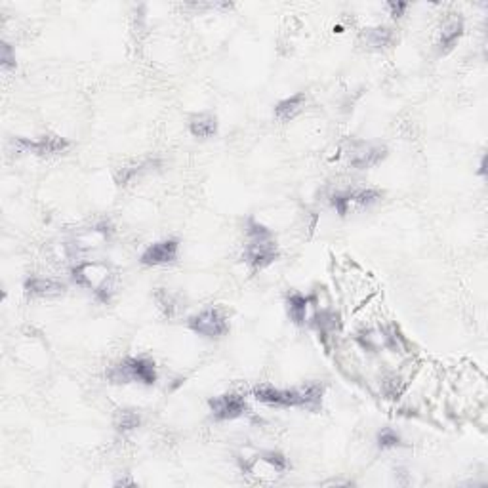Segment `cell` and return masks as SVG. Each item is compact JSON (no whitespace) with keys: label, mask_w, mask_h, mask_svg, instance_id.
<instances>
[{"label":"cell","mask_w":488,"mask_h":488,"mask_svg":"<svg viewBox=\"0 0 488 488\" xmlns=\"http://www.w3.org/2000/svg\"><path fill=\"white\" fill-rule=\"evenodd\" d=\"M107 378L111 383H130L139 382L143 385H153L157 382V370H155V363L143 357H130L122 363L115 364L109 372Z\"/></svg>","instance_id":"3957f363"},{"label":"cell","mask_w":488,"mask_h":488,"mask_svg":"<svg viewBox=\"0 0 488 488\" xmlns=\"http://www.w3.org/2000/svg\"><path fill=\"white\" fill-rule=\"evenodd\" d=\"M189 132L195 138L206 139L218 134V117L214 113H198L189 120Z\"/></svg>","instance_id":"8fae6325"},{"label":"cell","mask_w":488,"mask_h":488,"mask_svg":"<svg viewBox=\"0 0 488 488\" xmlns=\"http://www.w3.org/2000/svg\"><path fill=\"white\" fill-rule=\"evenodd\" d=\"M257 458H259L265 465H269L275 473H283V471L288 469V462H286V458H284L281 452H273V450H269V452H262Z\"/></svg>","instance_id":"d6986e66"},{"label":"cell","mask_w":488,"mask_h":488,"mask_svg":"<svg viewBox=\"0 0 488 488\" xmlns=\"http://www.w3.org/2000/svg\"><path fill=\"white\" fill-rule=\"evenodd\" d=\"M479 174H481V176L487 174V157H482L481 159V170H479Z\"/></svg>","instance_id":"603a6c76"},{"label":"cell","mask_w":488,"mask_h":488,"mask_svg":"<svg viewBox=\"0 0 488 488\" xmlns=\"http://www.w3.org/2000/svg\"><path fill=\"white\" fill-rule=\"evenodd\" d=\"M345 157H347V165L357 170H368L387 157V147L374 141H351L345 149Z\"/></svg>","instance_id":"277c9868"},{"label":"cell","mask_w":488,"mask_h":488,"mask_svg":"<svg viewBox=\"0 0 488 488\" xmlns=\"http://www.w3.org/2000/svg\"><path fill=\"white\" fill-rule=\"evenodd\" d=\"M139 423H141V418L136 410H119L117 418H115V428L120 433H130L136 428H139Z\"/></svg>","instance_id":"ac0fdd59"},{"label":"cell","mask_w":488,"mask_h":488,"mask_svg":"<svg viewBox=\"0 0 488 488\" xmlns=\"http://www.w3.org/2000/svg\"><path fill=\"white\" fill-rule=\"evenodd\" d=\"M178 240H176V238H166V240L151 244V246L141 254V264L149 265V267H153V265L174 264V262L178 259Z\"/></svg>","instance_id":"9c48e42d"},{"label":"cell","mask_w":488,"mask_h":488,"mask_svg":"<svg viewBox=\"0 0 488 488\" xmlns=\"http://www.w3.org/2000/svg\"><path fill=\"white\" fill-rule=\"evenodd\" d=\"M278 257L277 244L273 237L267 238H250L248 246L244 248V262L252 269H265Z\"/></svg>","instance_id":"8992f818"},{"label":"cell","mask_w":488,"mask_h":488,"mask_svg":"<svg viewBox=\"0 0 488 488\" xmlns=\"http://www.w3.org/2000/svg\"><path fill=\"white\" fill-rule=\"evenodd\" d=\"M254 399L271 406H283V409H307L317 412L323 404V385L309 383L305 387L296 390H275L269 385H262L254 390Z\"/></svg>","instance_id":"6da1fadb"},{"label":"cell","mask_w":488,"mask_h":488,"mask_svg":"<svg viewBox=\"0 0 488 488\" xmlns=\"http://www.w3.org/2000/svg\"><path fill=\"white\" fill-rule=\"evenodd\" d=\"M342 193L345 205L349 208L351 205L357 206H370L378 203L382 198V193L376 189H351V191H340Z\"/></svg>","instance_id":"9a60e30c"},{"label":"cell","mask_w":488,"mask_h":488,"mask_svg":"<svg viewBox=\"0 0 488 488\" xmlns=\"http://www.w3.org/2000/svg\"><path fill=\"white\" fill-rule=\"evenodd\" d=\"M305 105V94H294L290 98L278 101L275 105V119H278L281 122H288V120L296 119L297 115L302 113Z\"/></svg>","instance_id":"7c38bea8"},{"label":"cell","mask_w":488,"mask_h":488,"mask_svg":"<svg viewBox=\"0 0 488 488\" xmlns=\"http://www.w3.org/2000/svg\"><path fill=\"white\" fill-rule=\"evenodd\" d=\"M155 166H160V160H146V162H139V165L126 166V168H120V170L117 172L115 179H117V184L119 185H128L132 179L139 178L141 174L151 172Z\"/></svg>","instance_id":"e0dca14e"},{"label":"cell","mask_w":488,"mask_h":488,"mask_svg":"<svg viewBox=\"0 0 488 488\" xmlns=\"http://www.w3.org/2000/svg\"><path fill=\"white\" fill-rule=\"evenodd\" d=\"M13 147H15V151L20 153H34V155H40V157H46V155H58V153H63L65 149H69V141L65 138H61V136L48 134V136H42L39 139L15 138L13 139Z\"/></svg>","instance_id":"52a82bcc"},{"label":"cell","mask_w":488,"mask_h":488,"mask_svg":"<svg viewBox=\"0 0 488 488\" xmlns=\"http://www.w3.org/2000/svg\"><path fill=\"white\" fill-rule=\"evenodd\" d=\"M23 288H25L29 296L34 297H58L61 294H65V284L56 281V278L31 277L27 278Z\"/></svg>","instance_id":"30bf717a"},{"label":"cell","mask_w":488,"mask_h":488,"mask_svg":"<svg viewBox=\"0 0 488 488\" xmlns=\"http://www.w3.org/2000/svg\"><path fill=\"white\" fill-rule=\"evenodd\" d=\"M210 410L216 420L219 422H227V420H235V418H240L243 414H246V401H244L243 395L238 393H225V395L214 397L210 399Z\"/></svg>","instance_id":"ba28073f"},{"label":"cell","mask_w":488,"mask_h":488,"mask_svg":"<svg viewBox=\"0 0 488 488\" xmlns=\"http://www.w3.org/2000/svg\"><path fill=\"white\" fill-rule=\"evenodd\" d=\"M187 326L198 334V336L210 338V340H218V338L225 336L227 330H229V324H227V319L218 307H208V309L200 311L197 315H193L189 321H187Z\"/></svg>","instance_id":"5b68a950"},{"label":"cell","mask_w":488,"mask_h":488,"mask_svg":"<svg viewBox=\"0 0 488 488\" xmlns=\"http://www.w3.org/2000/svg\"><path fill=\"white\" fill-rule=\"evenodd\" d=\"M0 61H2V69L8 71L15 67V53H13L12 46L8 42H2V56H0Z\"/></svg>","instance_id":"44dd1931"},{"label":"cell","mask_w":488,"mask_h":488,"mask_svg":"<svg viewBox=\"0 0 488 488\" xmlns=\"http://www.w3.org/2000/svg\"><path fill=\"white\" fill-rule=\"evenodd\" d=\"M363 39L370 48H376V50H380V48H387L393 44L395 33H393V29H390V27L380 25V27H372V29H366V31L363 33Z\"/></svg>","instance_id":"5bb4252c"},{"label":"cell","mask_w":488,"mask_h":488,"mask_svg":"<svg viewBox=\"0 0 488 488\" xmlns=\"http://www.w3.org/2000/svg\"><path fill=\"white\" fill-rule=\"evenodd\" d=\"M387 8L391 10V15H393L395 20H399V18L404 13V10L409 8V4H406V2H390Z\"/></svg>","instance_id":"7402d4cb"},{"label":"cell","mask_w":488,"mask_h":488,"mask_svg":"<svg viewBox=\"0 0 488 488\" xmlns=\"http://www.w3.org/2000/svg\"><path fill=\"white\" fill-rule=\"evenodd\" d=\"M399 444H401V437L393 429H383L382 433L378 435V447L382 450L395 449Z\"/></svg>","instance_id":"ffe728a7"},{"label":"cell","mask_w":488,"mask_h":488,"mask_svg":"<svg viewBox=\"0 0 488 488\" xmlns=\"http://www.w3.org/2000/svg\"><path fill=\"white\" fill-rule=\"evenodd\" d=\"M286 309H288V317L292 319V323L305 324L307 309H309V297L304 296V294H292L286 300Z\"/></svg>","instance_id":"2e32d148"},{"label":"cell","mask_w":488,"mask_h":488,"mask_svg":"<svg viewBox=\"0 0 488 488\" xmlns=\"http://www.w3.org/2000/svg\"><path fill=\"white\" fill-rule=\"evenodd\" d=\"M73 281L92 290L101 302H109L113 292V271L103 262H82L73 267Z\"/></svg>","instance_id":"7a4b0ae2"},{"label":"cell","mask_w":488,"mask_h":488,"mask_svg":"<svg viewBox=\"0 0 488 488\" xmlns=\"http://www.w3.org/2000/svg\"><path fill=\"white\" fill-rule=\"evenodd\" d=\"M463 34V21L460 18L450 20L447 25L442 27L441 37H439V50L441 53L450 52L456 46V42L462 39Z\"/></svg>","instance_id":"4fadbf2b"}]
</instances>
